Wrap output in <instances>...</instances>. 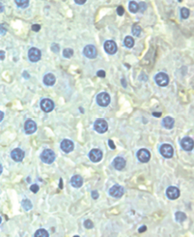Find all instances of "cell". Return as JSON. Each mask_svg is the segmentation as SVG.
I'll use <instances>...</instances> for the list:
<instances>
[{"instance_id":"cell-1","label":"cell","mask_w":194,"mask_h":237,"mask_svg":"<svg viewBox=\"0 0 194 237\" xmlns=\"http://www.w3.org/2000/svg\"><path fill=\"white\" fill-rule=\"evenodd\" d=\"M55 153L50 149H45L41 154V160L45 164H52L55 160Z\"/></svg>"},{"instance_id":"cell-2","label":"cell","mask_w":194,"mask_h":237,"mask_svg":"<svg viewBox=\"0 0 194 237\" xmlns=\"http://www.w3.org/2000/svg\"><path fill=\"white\" fill-rule=\"evenodd\" d=\"M94 128L97 132L100 133V134H103V133H105L107 131V129H108V125H107V122L105 119H98L95 122Z\"/></svg>"},{"instance_id":"cell-3","label":"cell","mask_w":194,"mask_h":237,"mask_svg":"<svg viewBox=\"0 0 194 237\" xmlns=\"http://www.w3.org/2000/svg\"><path fill=\"white\" fill-rule=\"evenodd\" d=\"M97 103H98L100 107H107L110 103V96L105 92L100 93V94L97 96Z\"/></svg>"},{"instance_id":"cell-4","label":"cell","mask_w":194,"mask_h":237,"mask_svg":"<svg viewBox=\"0 0 194 237\" xmlns=\"http://www.w3.org/2000/svg\"><path fill=\"white\" fill-rule=\"evenodd\" d=\"M159 151L164 158H171L174 154V149L170 144H162Z\"/></svg>"},{"instance_id":"cell-5","label":"cell","mask_w":194,"mask_h":237,"mask_svg":"<svg viewBox=\"0 0 194 237\" xmlns=\"http://www.w3.org/2000/svg\"><path fill=\"white\" fill-rule=\"evenodd\" d=\"M41 56H42V53L40 51V49H36V48H32L29 49V51H28V57H29L31 62H37V61L41 59Z\"/></svg>"},{"instance_id":"cell-6","label":"cell","mask_w":194,"mask_h":237,"mask_svg":"<svg viewBox=\"0 0 194 237\" xmlns=\"http://www.w3.org/2000/svg\"><path fill=\"white\" fill-rule=\"evenodd\" d=\"M156 82L159 86H161V87H164V86H166L168 84V82H169V78H168L166 74L159 73L156 76Z\"/></svg>"},{"instance_id":"cell-7","label":"cell","mask_w":194,"mask_h":237,"mask_svg":"<svg viewBox=\"0 0 194 237\" xmlns=\"http://www.w3.org/2000/svg\"><path fill=\"white\" fill-rule=\"evenodd\" d=\"M137 158L141 163H148L151 159V153L147 149H140L137 152Z\"/></svg>"},{"instance_id":"cell-8","label":"cell","mask_w":194,"mask_h":237,"mask_svg":"<svg viewBox=\"0 0 194 237\" xmlns=\"http://www.w3.org/2000/svg\"><path fill=\"white\" fill-rule=\"evenodd\" d=\"M89 158L94 163H99L102 159V152L100 149H92L89 153Z\"/></svg>"},{"instance_id":"cell-9","label":"cell","mask_w":194,"mask_h":237,"mask_svg":"<svg viewBox=\"0 0 194 237\" xmlns=\"http://www.w3.org/2000/svg\"><path fill=\"white\" fill-rule=\"evenodd\" d=\"M41 109L45 112H50L54 109V104H53V102L50 99H44L41 101Z\"/></svg>"},{"instance_id":"cell-10","label":"cell","mask_w":194,"mask_h":237,"mask_svg":"<svg viewBox=\"0 0 194 237\" xmlns=\"http://www.w3.org/2000/svg\"><path fill=\"white\" fill-rule=\"evenodd\" d=\"M109 194L110 196H112L113 197H121L124 195V188L119 185H114L112 188H110L109 190Z\"/></svg>"},{"instance_id":"cell-11","label":"cell","mask_w":194,"mask_h":237,"mask_svg":"<svg viewBox=\"0 0 194 237\" xmlns=\"http://www.w3.org/2000/svg\"><path fill=\"white\" fill-rule=\"evenodd\" d=\"M36 130H37V125H36V123L33 121V120H27L26 122H25V124H24V131L26 134L28 135H31V134H33V133L36 132Z\"/></svg>"},{"instance_id":"cell-12","label":"cell","mask_w":194,"mask_h":237,"mask_svg":"<svg viewBox=\"0 0 194 237\" xmlns=\"http://www.w3.org/2000/svg\"><path fill=\"white\" fill-rule=\"evenodd\" d=\"M181 145L182 147V149L185 150V151H191V150L193 149V145H194L193 139L191 138H182V141H181Z\"/></svg>"},{"instance_id":"cell-13","label":"cell","mask_w":194,"mask_h":237,"mask_svg":"<svg viewBox=\"0 0 194 237\" xmlns=\"http://www.w3.org/2000/svg\"><path fill=\"white\" fill-rule=\"evenodd\" d=\"M84 54L86 57H88V58H95V57L97 56V49L94 46H92V45H88V46H86L85 48H84Z\"/></svg>"},{"instance_id":"cell-14","label":"cell","mask_w":194,"mask_h":237,"mask_svg":"<svg viewBox=\"0 0 194 237\" xmlns=\"http://www.w3.org/2000/svg\"><path fill=\"white\" fill-rule=\"evenodd\" d=\"M166 195L170 199H177L180 196V190L177 187L171 186L166 190Z\"/></svg>"},{"instance_id":"cell-15","label":"cell","mask_w":194,"mask_h":237,"mask_svg":"<svg viewBox=\"0 0 194 237\" xmlns=\"http://www.w3.org/2000/svg\"><path fill=\"white\" fill-rule=\"evenodd\" d=\"M74 147V142L70 141V139H64V141L61 142V149L66 153H70L73 151Z\"/></svg>"},{"instance_id":"cell-16","label":"cell","mask_w":194,"mask_h":237,"mask_svg":"<svg viewBox=\"0 0 194 237\" xmlns=\"http://www.w3.org/2000/svg\"><path fill=\"white\" fill-rule=\"evenodd\" d=\"M105 49L109 54H114L117 51V45L114 41H106L105 43Z\"/></svg>"},{"instance_id":"cell-17","label":"cell","mask_w":194,"mask_h":237,"mask_svg":"<svg viewBox=\"0 0 194 237\" xmlns=\"http://www.w3.org/2000/svg\"><path fill=\"white\" fill-rule=\"evenodd\" d=\"M11 157L15 162H21L24 158V152L19 148H16L11 153Z\"/></svg>"},{"instance_id":"cell-18","label":"cell","mask_w":194,"mask_h":237,"mask_svg":"<svg viewBox=\"0 0 194 237\" xmlns=\"http://www.w3.org/2000/svg\"><path fill=\"white\" fill-rule=\"evenodd\" d=\"M113 166L114 167L118 170H122L125 167V160L122 157H117L115 158L113 161Z\"/></svg>"},{"instance_id":"cell-19","label":"cell","mask_w":194,"mask_h":237,"mask_svg":"<svg viewBox=\"0 0 194 237\" xmlns=\"http://www.w3.org/2000/svg\"><path fill=\"white\" fill-rule=\"evenodd\" d=\"M71 184L73 185L74 188H80L83 184V179L80 175H74L71 179Z\"/></svg>"},{"instance_id":"cell-20","label":"cell","mask_w":194,"mask_h":237,"mask_svg":"<svg viewBox=\"0 0 194 237\" xmlns=\"http://www.w3.org/2000/svg\"><path fill=\"white\" fill-rule=\"evenodd\" d=\"M55 80H56V78L53 74H48V75H45L44 78V83L48 86H52L55 83Z\"/></svg>"},{"instance_id":"cell-21","label":"cell","mask_w":194,"mask_h":237,"mask_svg":"<svg viewBox=\"0 0 194 237\" xmlns=\"http://www.w3.org/2000/svg\"><path fill=\"white\" fill-rule=\"evenodd\" d=\"M174 123H175V121L172 117L167 116L163 119V126L166 129H172L174 127Z\"/></svg>"},{"instance_id":"cell-22","label":"cell","mask_w":194,"mask_h":237,"mask_svg":"<svg viewBox=\"0 0 194 237\" xmlns=\"http://www.w3.org/2000/svg\"><path fill=\"white\" fill-rule=\"evenodd\" d=\"M124 44L128 49L132 48V46H134V40H133V38L131 37V36H128V37H125V41H124Z\"/></svg>"},{"instance_id":"cell-23","label":"cell","mask_w":194,"mask_h":237,"mask_svg":"<svg viewBox=\"0 0 194 237\" xmlns=\"http://www.w3.org/2000/svg\"><path fill=\"white\" fill-rule=\"evenodd\" d=\"M34 237H49V234L45 229L41 228V229H38V230L35 232Z\"/></svg>"},{"instance_id":"cell-24","label":"cell","mask_w":194,"mask_h":237,"mask_svg":"<svg viewBox=\"0 0 194 237\" xmlns=\"http://www.w3.org/2000/svg\"><path fill=\"white\" fill-rule=\"evenodd\" d=\"M128 8H129V11H131V13H136V12H138L139 6H138V4L136 2L131 1V2H129Z\"/></svg>"},{"instance_id":"cell-25","label":"cell","mask_w":194,"mask_h":237,"mask_svg":"<svg viewBox=\"0 0 194 237\" xmlns=\"http://www.w3.org/2000/svg\"><path fill=\"white\" fill-rule=\"evenodd\" d=\"M175 218H176V220H177V222H184L185 219H186V215L184 213V212H177L175 215Z\"/></svg>"},{"instance_id":"cell-26","label":"cell","mask_w":194,"mask_h":237,"mask_svg":"<svg viewBox=\"0 0 194 237\" xmlns=\"http://www.w3.org/2000/svg\"><path fill=\"white\" fill-rule=\"evenodd\" d=\"M16 4L20 8H26L29 4V0H16Z\"/></svg>"},{"instance_id":"cell-27","label":"cell","mask_w":194,"mask_h":237,"mask_svg":"<svg viewBox=\"0 0 194 237\" xmlns=\"http://www.w3.org/2000/svg\"><path fill=\"white\" fill-rule=\"evenodd\" d=\"M74 54V51L71 49H65L63 51V56L66 57V58H70Z\"/></svg>"},{"instance_id":"cell-28","label":"cell","mask_w":194,"mask_h":237,"mask_svg":"<svg viewBox=\"0 0 194 237\" xmlns=\"http://www.w3.org/2000/svg\"><path fill=\"white\" fill-rule=\"evenodd\" d=\"M132 33L135 36H139L140 33H141V27H140L138 24H134V25L132 26Z\"/></svg>"},{"instance_id":"cell-29","label":"cell","mask_w":194,"mask_h":237,"mask_svg":"<svg viewBox=\"0 0 194 237\" xmlns=\"http://www.w3.org/2000/svg\"><path fill=\"white\" fill-rule=\"evenodd\" d=\"M22 206L25 210H30L32 208V203L28 199H25L22 201Z\"/></svg>"},{"instance_id":"cell-30","label":"cell","mask_w":194,"mask_h":237,"mask_svg":"<svg viewBox=\"0 0 194 237\" xmlns=\"http://www.w3.org/2000/svg\"><path fill=\"white\" fill-rule=\"evenodd\" d=\"M181 15L182 19H188L189 16V11L186 8H182L181 9Z\"/></svg>"},{"instance_id":"cell-31","label":"cell","mask_w":194,"mask_h":237,"mask_svg":"<svg viewBox=\"0 0 194 237\" xmlns=\"http://www.w3.org/2000/svg\"><path fill=\"white\" fill-rule=\"evenodd\" d=\"M84 227H85L86 228H92L93 227H94V224H93V222H92V221L87 220V221H85V222H84Z\"/></svg>"},{"instance_id":"cell-32","label":"cell","mask_w":194,"mask_h":237,"mask_svg":"<svg viewBox=\"0 0 194 237\" xmlns=\"http://www.w3.org/2000/svg\"><path fill=\"white\" fill-rule=\"evenodd\" d=\"M39 189H40V188H39V186H38L37 184H33V185H32V186L30 187L31 192H32V193H34V194L37 193V192L39 191Z\"/></svg>"},{"instance_id":"cell-33","label":"cell","mask_w":194,"mask_h":237,"mask_svg":"<svg viewBox=\"0 0 194 237\" xmlns=\"http://www.w3.org/2000/svg\"><path fill=\"white\" fill-rule=\"evenodd\" d=\"M6 26L5 24H0V35H4L6 33Z\"/></svg>"},{"instance_id":"cell-34","label":"cell","mask_w":194,"mask_h":237,"mask_svg":"<svg viewBox=\"0 0 194 237\" xmlns=\"http://www.w3.org/2000/svg\"><path fill=\"white\" fill-rule=\"evenodd\" d=\"M124 12H125V10H124L123 7H122V6H119V7H118V9H117L118 15H119V16H123V15H124Z\"/></svg>"},{"instance_id":"cell-35","label":"cell","mask_w":194,"mask_h":237,"mask_svg":"<svg viewBox=\"0 0 194 237\" xmlns=\"http://www.w3.org/2000/svg\"><path fill=\"white\" fill-rule=\"evenodd\" d=\"M40 29H41L40 24H33V25H32V30L35 31V32H38Z\"/></svg>"},{"instance_id":"cell-36","label":"cell","mask_w":194,"mask_h":237,"mask_svg":"<svg viewBox=\"0 0 194 237\" xmlns=\"http://www.w3.org/2000/svg\"><path fill=\"white\" fill-rule=\"evenodd\" d=\"M51 49L54 52H58L59 51V46L58 45H55V44H53L52 46H51Z\"/></svg>"},{"instance_id":"cell-37","label":"cell","mask_w":194,"mask_h":237,"mask_svg":"<svg viewBox=\"0 0 194 237\" xmlns=\"http://www.w3.org/2000/svg\"><path fill=\"white\" fill-rule=\"evenodd\" d=\"M97 75H98V77H100V78H105V72L100 70V71L98 72V73H97Z\"/></svg>"},{"instance_id":"cell-38","label":"cell","mask_w":194,"mask_h":237,"mask_svg":"<svg viewBox=\"0 0 194 237\" xmlns=\"http://www.w3.org/2000/svg\"><path fill=\"white\" fill-rule=\"evenodd\" d=\"M92 197H93V199H98V197H99V193L97 192V191H93V192H92Z\"/></svg>"},{"instance_id":"cell-39","label":"cell","mask_w":194,"mask_h":237,"mask_svg":"<svg viewBox=\"0 0 194 237\" xmlns=\"http://www.w3.org/2000/svg\"><path fill=\"white\" fill-rule=\"evenodd\" d=\"M74 1H75V3H77V4L82 5L86 2V0H74Z\"/></svg>"},{"instance_id":"cell-40","label":"cell","mask_w":194,"mask_h":237,"mask_svg":"<svg viewBox=\"0 0 194 237\" xmlns=\"http://www.w3.org/2000/svg\"><path fill=\"white\" fill-rule=\"evenodd\" d=\"M4 58H5V52L0 51V60H3Z\"/></svg>"},{"instance_id":"cell-41","label":"cell","mask_w":194,"mask_h":237,"mask_svg":"<svg viewBox=\"0 0 194 237\" xmlns=\"http://www.w3.org/2000/svg\"><path fill=\"white\" fill-rule=\"evenodd\" d=\"M108 143H109V146L111 147V148H112V149H115V145H114V143H113L112 141H109Z\"/></svg>"},{"instance_id":"cell-42","label":"cell","mask_w":194,"mask_h":237,"mask_svg":"<svg viewBox=\"0 0 194 237\" xmlns=\"http://www.w3.org/2000/svg\"><path fill=\"white\" fill-rule=\"evenodd\" d=\"M3 118H4V113L2 111H0V121H2Z\"/></svg>"},{"instance_id":"cell-43","label":"cell","mask_w":194,"mask_h":237,"mask_svg":"<svg viewBox=\"0 0 194 237\" xmlns=\"http://www.w3.org/2000/svg\"><path fill=\"white\" fill-rule=\"evenodd\" d=\"M145 230H146V227H142V228H139V232H143V231H145Z\"/></svg>"},{"instance_id":"cell-44","label":"cell","mask_w":194,"mask_h":237,"mask_svg":"<svg viewBox=\"0 0 194 237\" xmlns=\"http://www.w3.org/2000/svg\"><path fill=\"white\" fill-rule=\"evenodd\" d=\"M153 115H154V116H156V117H159V116L161 115V113H159V112H157V113H156V112H154V113H153Z\"/></svg>"},{"instance_id":"cell-45","label":"cell","mask_w":194,"mask_h":237,"mask_svg":"<svg viewBox=\"0 0 194 237\" xmlns=\"http://www.w3.org/2000/svg\"><path fill=\"white\" fill-rule=\"evenodd\" d=\"M3 12V5L2 4H0V13Z\"/></svg>"},{"instance_id":"cell-46","label":"cell","mask_w":194,"mask_h":237,"mask_svg":"<svg viewBox=\"0 0 194 237\" xmlns=\"http://www.w3.org/2000/svg\"><path fill=\"white\" fill-rule=\"evenodd\" d=\"M2 170H3V167H2V166L1 165H0V174L2 173Z\"/></svg>"},{"instance_id":"cell-47","label":"cell","mask_w":194,"mask_h":237,"mask_svg":"<svg viewBox=\"0 0 194 237\" xmlns=\"http://www.w3.org/2000/svg\"><path fill=\"white\" fill-rule=\"evenodd\" d=\"M1 222H2V219H1V217H0V224H1Z\"/></svg>"},{"instance_id":"cell-48","label":"cell","mask_w":194,"mask_h":237,"mask_svg":"<svg viewBox=\"0 0 194 237\" xmlns=\"http://www.w3.org/2000/svg\"><path fill=\"white\" fill-rule=\"evenodd\" d=\"M74 237H79V236H77V235H75V236H74Z\"/></svg>"}]
</instances>
